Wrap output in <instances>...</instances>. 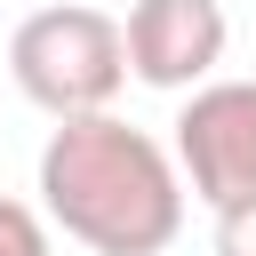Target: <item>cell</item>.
Wrapping results in <instances>:
<instances>
[{"label": "cell", "mask_w": 256, "mask_h": 256, "mask_svg": "<svg viewBox=\"0 0 256 256\" xmlns=\"http://www.w3.org/2000/svg\"><path fill=\"white\" fill-rule=\"evenodd\" d=\"M40 216L88 256H160L184 232V168L120 112H72L40 144Z\"/></svg>", "instance_id": "cell-1"}, {"label": "cell", "mask_w": 256, "mask_h": 256, "mask_svg": "<svg viewBox=\"0 0 256 256\" xmlns=\"http://www.w3.org/2000/svg\"><path fill=\"white\" fill-rule=\"evenodd\" d=\"M8 72H16L24 104H40L48 120L112 112V96L128 88V32H120V16H104L88 0H56L8 32Z\"/></svg>", "instance_id": "cell-2"}, {"label": "cell", "mask_w": 256, "mask_h": 256, "mask_svg": "<svg viewBox=\"0 0 256 256\" xmlns=\"http://www.w3.org/2000/svg\"><path fill=\"white\" fill-rule=\"evenodd\" d=\"M176 168L192 200L224 208L256 192V80H200L176 112Z\"/></svg>", "instance_id": "cell-3"}, {"label": "cell", "mask_w": 256, "mask_h": 256, "mask_svg": "<svg viewBox=\"0 0 256 256\" xmlns=\"http://www.w3.org/2000/svg\"><path fill=\"white\" fill-rule=\"evenodd\" d=\"M120 32H128V72L160 96H192L200 80H216L232 40L216 0H136Z\"/></svg>", "instance_id": "cell-4"}, {"label": "cell", "mask_w": 256, "mask_h": 256, "mask_svg": "<svg viewBox=\"0 0 256 256\" xmlns=\"http://www.w3.org/2000/svg\"><path fill=\"white\" fill-rule=\"evenodd\" d=\"M0 256H48V216L0 192Z\"/></svg>", "instance_id": "cell-5"}, {"label": "cell", "mask_w": 256, "mask_h": 256, "mask_svg": "<svg viewBox=\"0 0 256 256\" xmlns=\"http://www.w3.org/2000/svg\"><path fill=\"white\" fill-rule=\"evenodd\" d=\"M208 248H216V256H256V192L216 208V240H208Z\"/></svg>", "instance_id": "cell-6"}]
</instances>
